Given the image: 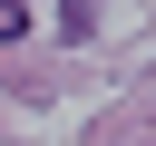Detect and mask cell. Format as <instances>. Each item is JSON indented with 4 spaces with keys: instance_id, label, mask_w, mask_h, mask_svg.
Instances as JSON below:
<instances>
[{
    "instance_id": "obj_1",
    "label": "cell",
    "mask_w": 156,
    "mask_h": 146,
    "mask_svg": "<svg viewBox=\"0 0 156 146\" xmlns=\"http://www.w3.org/2000/svg\"><path fill=\"white\" fill-rule=\"evenodd\" d=\"M0 39H29V0H0Z\"/></svg>"
}]
</instances>
